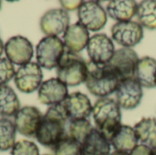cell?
Wrapping results in <instances>:
<instances>
[{
  "instance_id": "obj_1",
  "label": "cell",
  "mask_w": 156,
  "mask_h": 155,
  "mask_svg": "<svg viewBox=\"0 0 156 155\" xmlns=\"http://www.w3.org/2000/svg\"><path fill=\"white\" fill-rule=\"evenodd\" d=\"M69 122V120L62 103L52 105L43 115L35 137L41 145L54 149L67 135Z\"/></svg>"
},
{
  "instance_id": "obj_2",
  "label": "cell",
  "mask_w": 156,
  "mask_h": 155,
  "mask_svg": "<svg viewBox=\"0 0 156 155\" xmlns=\"http://www.w3.org/2000/svg\"><path fill=\"white\" fill-rule=\"evenodd\" d=\"M91 114L96 125L95 128L110 142L122 126L121 107L115 100L101 98L93 105Z\"/></svg>"
},
{
  "instance_id": "obj_3",
  "label": "cell",
  "mask_w": 156,
  "mask_h": 155,
  "mask_svg": "<svg viewBox=\"0 0 156 155\" xmlns=\"http://www.w3.org/2000/svg\"><path fill=\"white\" fill-rule=\"evenodd\" d=\"M119 83V77L109 64L98 66L91 62L88 63V75L85 84L92 95L100 99L107 98L116 91Z\"/></svg>"
},
{
  "instance_id": "obj_4",
  "label": "cell",
  "mask_w": 156,
  "mask_h": 155,
  "mask_svg": "<svg viewBox=\"0 0 156 155\" xmlns=\"http://www.w3.org/2000/svg\"><path fill=\"white\" fill-rule=\"evenodd\" d=\"M88 75V63L76 53L65 51L57 67L58 79L67 87L85 83Z\"/></svg>"
},
{
  "instance_id": "obj_5",
  "label": "cell",
  "mask_w": 156,
  "mask_h": 155,
  "mask_svg": "<svg viewBox=\"0 0 156 155\" xmlns=\"http://www.w3.org/2000/svg\"><path fill=\"white\" fill-rule=\"evenodd\" d=\"M66 51L63 41L58 37H45L36 48L37 63L40 68L52 69L57 68Z\"/></svg>"
},
{
  "instance_id": "obj_6",
  "label": "cell",
  "mask_w": 156,
  "mask_h": 155,
  "mask_svg": "<svg viewBox=\"0 0 156 155\" xmlns=\"http://www.w3.org/2000/svg\"><path fill=\"white\" fill-rule=\"evenodd\" d=\"M78 17L79 22L92 32L101 30L107 23V12L96 1L83 2L78 9Z\"/></svg>"
},
{
  "instance_id": "obj_7",
  "label": "cell",
  "mask_w": 156,
  "mask_h": 155,
  "mask_svg": "<svg viewBox=\"0 0 156 155\" xmlns=\"http://www.w3.org/2000/svg\"><path fill=\"white\" fill-rule=\"evenodd\" d=\"M87 51L94 65H107L112 58L115 49L112 40L105 34H95L90 37Z\"/></svg>"
},
{
  "instance_id": "obj_8",
  "label": "cell",
  "mask_w": 156,
  "mask_h": 155,
  "mask_svg": "<svg viewBox=\"0 0 156 155\" xmlns=\"http://www.w3.org/2000/svg\"><path fill=\"white\" fill-rule=\"evenodd\" d=\"M137 53L129 48H122L115 53L108 63L121 80L134 78L135 69L139 61Z\"/></svg>"
},
{
  "instance_id": "obj_9",
  "label": "cell",
  "mask_w": 156,
  "mask_h": 155,
  "mask_svg": "<svg viewBox=\"0 0 156 155\" xmlns=\"http://www.w3.org/2000/svg\"><path fill=\"white\" fill-rule=\"evenodd\" d=\"M42 79L43 73L41 68L36 62H29L20 66L14 77L16 88L24 93H32L39 89Z\"/></svg>"
},
{
  "instance_id": "obj_10",
  "label": "cell",
  "mask_w": 156,
  "mask_h": 155,
  "mask_svg": "<svg viewBox=\"0 0 156 155\" xmlns=\"http://www.w3.org/2000/svg\"><path fill=\"white\" fill-rule=\"evenodd\" d=\"M6 58L15 65L23 66L31 62L34 55L32 43L25 37L15 36L10 37L4 48Z\"/></svg>"
},
{
  "instance_id": "obj_11",
  "label": "cell",
  "mask_w": 156,
  "mask_h": 155,
  "mask_svg": "<svg viewBox=\"0 0 156 155\" xmlns=\"http://www.w3.org/2000/svg\"><path fill=\"white\" fill-rule=\"evenodd\" d=\"M112 37L123 48H133L144 38V28L135 21L117 22L112 27Z\"/></svg>"
},
{
  "instance_id": "obj_12",
  "label": "cell",
  "mask_w": 156,
  "mask_h": 155,
  "mask_svg": "<svg viewBox=\"0 0 156 155\" xmlns=\"http://www.w3.org/2000/svg\"><path fill=\"white\" fill-rule=\"evenodd\" d=\"M116 101L121 108L126 110L135 109L143 99V87L134 79L121 80L116 91Z\"/></svg>"
},
{
  "instance_id": "obj_13",
  "label": "cell",
  "mask_w": 156,
  "mask_h": 155,
  "mask_svg": "<svg viewBox=\"0 0 156 155\" xmlns=\"http://www.w3.org/2000/svg\"><path fill=\"white\" fill-rule=\"evenodd\" d=\"M40 111L33 106H25L19 109L14 118L16 132L27 137L36 136L37 131L42 120Z\"/></svg>"
},
{
  "instance_id": "obj_14",
  "label": "cell",
  "mask_w": 156,
  "mask_h": 155,
  "mask_svg": "<svg viewBox=\"0 0 156 155\" xmlns=\"http://www.w3.org/2000/svg\"><path fill=\"white\" fill-rule=\"evenodd\" d=\"M40 29L48 37H58L64 34L69 26V13L63 8H53L47 11L40 18Z\"/></svg>"
},
{
  "instance_id": "obj_15",
  "label": "cell",
  "mask_w": 156,
  "mask_h": 155,
  "mask_svg": "<svg viewBox=\"0 0 156 155\" xmlns=\"http://www.w3.org/2000/svg\"><path fill=\"white\" fill-rule=\"evenodd\" d=\"M68 118L70 121L87 119L92 113V104L87 95L81 92L69 94L62 102Z\"/></svg>"
},
{
  "instance_id": "obj_16",
  "label": "cell",
  "mask_w": 156,
  "mask_h": 155,
  "mask_svg": "<svg viewBox=\"0 0 156 155\" xmlns=\"http://www.w3.org/2000/svg\"><path fill=\"white\" fill-rule=\"evenodd\" d=\"M68 95L67 86L58 78H52L42 82L37 92L39 102L49 106L62 103Z\"/></svg>"
},
{
  "instance_id": "obj_17",
  "label": "cell",
  "mask_w": 156,
  "mask_h": 155,
  "mask_svg": "<svg viewBox=\"0 0 156 155\" xmlns=\"http://www.w3.org/2000/svg\"><path fill=\"white\" fill-rule=\"evenodd\" d=\"M90 31L80 22L69 26L63 34V43L66 50L78 54L87 48L90 40Z\"/></svg>"
},
{
  "instance_id": "obj_18",
  "label": "cell",
  "mask_w": 156,
  "mask_h": 155,
  "mask_svg": "<svg viewBox=\"0 0 156 155\" xmlns=\"http://www.w3.org/2000/svg\"><path fill=\"white\" fill-rule=\"evenodd\" d=\"M111 143L96 128L80 144V155H111Z\"/></svg>"
},
{
  "instance_id": "obj_19",
  "label": "cell",
  "mask_w": 156,
  "mask_h": 155,
  "mask_svg": "<svg viewBox=\"0 0 156 155\" xmlns=\"http://www.w3.org/2000/svg\"><path fill=\"white\" fill-rule=\"evenodd\" d=\"M138 142L134 128L127 125H122L110 141L115 152L124 153H129L133 150L138 145Z\"/></svg>"
},
{
  "instance_id": "obj_20",
  "label": "cell",
  "mask_w": 156,
  "mask_h": 155,
  "mask_svg": "<svg viewBox=\"0 0 156 155\" xmlns=\"http://www.w3.org/2000/svg\"><path fill=\"white\" fill-rule=\"evenodd\" d=\"M138 5L133 0L110 1L106 7L109 16L118 22L131 21L137 13Z\"/></svg>"
},
{
  "instance_id": "obj_21",
  "label": "cell",
  "mask_w": 156,
  "mask_h": 155,
  "mask_svg": "<svg viewBox=\"0 0 156 155\" xmlns=\"http://www.w3.org/2000/svg\"><path fill=\"white\" fill-rule=\"evenodd\" d=\"M134 79L142 87L152 89L156 87V60L150 57L139 59Z\"/></svg>"
},
{
  "instance_id": "obj_22",
  "label": "cell",
  "mask_w": 156,
  "mask_h": 155,
  "mask_svg": "<svg viewBox=\"0 0 156 155\" xmlns=\"http://www.w3.org/2000/svg\"><path fill=\"white\" fill-rule=\"evenodd\" d=\"M20 109V102L14 90L8 85L0 86V116H15Z\"/></svg>"
},
{
  "instance_id": "obj_23",
  "label": "cell",
  "mask_w": 156,
  "mask_h": 155,
  "mask_svg": "<svg viewBox=\"0 0 156 155\" xmlns=\"http://www.w3.org/2000/svg\"><path fill=\"white\" fill-rule=\"evenodd\" d=\"M139 142L152 149L156 148V118H144L134 126Z\"/></svg>"
},
{
  "instance_id": "obj_24",
  "label": "cell",
  "mask_w": 156,
  "mask_h": 155,
  "mask_svg": "<svg viewBox=\"0 0 156 155\" xmlns=\"http://www.w3.org/2000/svg\"><path fill=\"white\" fill-rule=\"evenodd\" d=\"M138 23L148 29H156V1L144 0L142 1L137 7Z\"/></svg>"
},
{
  "instance_id": "obj_25",
  "label": "cell",
  "mask_w": 156,
  "mask_h": 155,
  "mask_svg": "<svg viewBox=\"0 0 156 155\" xmlns=\"http://www.w3.org/2000/svg\"><path fill=\"white\" fill-rule=\"evenodd\" d=\"M16 129L9 119H0V152L11 150L16 143Z\"/></svg>"
},
{
  "instance_id": "obj_26",
  "label": "cell",
  "mask_w": 156,
  "mask_h": 155,
  "mask_svg": "<svg viewBox=\"0 0 156 155\" xmlns=\"http://www.w3.org/2000/svg\"><path fill=\"white\" fill-rule=\"evenodd\" d=\"M92 129L93 127L88 119L70 121L67 127V135L81 144Z\"/></svg>"
},
{
  "instance_id": "obj_27",
  "label": "cell",
  "mask_w": 156,
  "mask_h": 155,
  "mask_svg": "<svg viewBox=\"0 0 156 155\" xmlns=\"http://www.w3.org/2000/svg\"><path fill=\"white\" fill-rule=\"evenodd\" d=\"M53 150L55 155H80V144L66 135Z\"/></svg>"
},
{
  "instance_id": "obj_28",
  "label": "cell",
  "mask_w": 156,
  "mask_h": 155,
  "mask_svg": "<svg viewBox=\"0 0 156 155\" xmlns=\"http://www.w3.org/2000/svg\"><path fill=\"white\" fill-rule=\"evenodd\" d=\"M11 155H39V150L33 142L22 140L15 143Z\"/></svg>"
},
{
  "instance_id": "obj_29",
  "label": "cell",
  "mask_w": 156,
  "mask_h": 155,
  "mask_svg": "<svg viewBox=\"0 0 156 155\" xmlns=\"http://www.w3.org/2000/svg\"><path fill=\"white\" fill-rule=\"evenodd\" d=\"M16 74L14 65L6 58H0V86L6 85Z\"/></svg>"
},
{
  "instance_id": "obj_30",
  "label": "cell",
  "mask_w": 156,
  "mask_h": 155,
  "mask_svg": "<svg viewBox=\"0 0 156 155\" xmlns=\"http://www.w3.org/2000/svg\"><path fill=\"white\" fill-rule=\"evenodd\" d=\"M153 149L144 145V144H138L133 150H132L128 154L129 155H152Z\"/></svg>"
},
{
  "instance_id": "obj_31",
  "label": "cell",
  "mask_w": 156,
  "mask_h": 155,
  "mask_svg": "<svg viewBox=\"0 0 156 155\" xmlns=\"http://www.w3.org/2000/svg\"><path fill=\"white\" fill-rule=\"evenodd\" d=\"M59 3L63 7V9L68 12V11L75 10L77 8L79 9V7L81 5L83 1H60Z\"/></svg>"
},
{
  "instance_id": "obj_32",
  "label": "cell",
  "mask_w": 156,
  "mask_h": 155,
  "mask_svg": "<svg viewBox=\"0 0 156 155\" xmlns=\"http://www.w3.org/2000/svg\"><path fill=\"white\" fill-rule=\"evenodd\" d=\"M4 48H5V46H4V44H3V41H2V39L0 38V56L3 54V51H4Z\"/></svg>"
},
{
  "instance_id": "obj_33",
  "label": "cell",
  "mask_w": 156,
  "mask_h": 155,
  "mask_svg": "<svg viewBox=\"0 0 156 155\" xmlns=\"http://www.w3.org/2000/svg\"><path fill=\"white\" fill-rule=\"evenodd\" d=\"M111 155H129L128 153H120V152H114L112 153H111Z\"/></svg>"
},
{
  "instance_id": "obj_34",
  "label": "cell",
  "mask_w": 156,
  "mask_h": 155,
  "mask_svg": "<svg viewBox=\"0 0 156 155\" xmlns=\"http://www.w3.org/2000/svg\"><path fill=\"white\" fill-rule=\"evenodd\" d=\"M152 155H156V148L153 149V153H152Z\"/></svg>"
},
{
  "instance_id": "obj_35",
  "label": "cell",
  "mask_w": 156,
  "mask_h": 155,
  "mask_svg": "<svg viewBox=\"0 0 156 155\" xmlns=\"http://www.w3.org/2000/svg\"><path fill=\"white\" fill-rule=\"evenodd\" d=\"M1 7H2V2L0 1V9H1Z\"/></svg>"
},
{
  "instance_id": "obj_36",
  "label": "cell",
  "mask_w": 156,
  "mask_h": 155,
  "mask_svg": "<svg viewBox=\"0 0 156 155\" xmlns=\"http://www.w3.org/2000/svg\"><path fill=\"white\" fill-rule=\"evenodd\" d=\"M43 155H55V154H50V153H46V154H43Z\"/></svg>"
}]
</instances>
